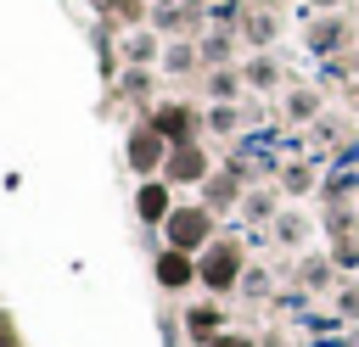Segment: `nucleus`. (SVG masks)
Returning <instances> with one entry per match:
<instances>
[{
	"instance_id": "f8f14e48",
	"label": "nucleus",
	"mask_w": 359,
	"mask_h": 347,
	"mask_svg": "<svg viewBox=\"0 0 359 347\" xmlns=\"http://www.w3.org/2000/svg\"><path fill=\"white\" fill-rule=\"evenodd\" d=\"M208 347H252L247 336H219V341H208Z\"/></svg>"
},
{
	"instance_id": "39448f33",
	"label": "nucleus",
	"mask_w": 359,
	"mask_h": 347,
	"mask_svg": "<svg viewBox=\"0 0 359 347\" xmlns=\"http://www.w3.org/2000/svg\"><path fill=\"white\" fill-rule=\"evenodd\" d=\"M135 213H140L146 224H168V213H174V196H168V185H163V179H146V185L135 190Z\"/></svg>"
},
{
	"instance_id": "20e7f679",
	"label": "nucleus",
	"mask_w": 359,
	"mask_h": 347,
	"mask_svg": "<svg viewBox=\"0 0 359 347\" xmlns=\"http://www.w3.org/2000/svg\"><path fill=\"white\" fill-rule=\"evenodd\" d=\"M191 280H202V263H196L191 252H180V246H168V252L157 257V285H168V291H180V285H191Z\"/></svg>"
},
{
	"instance_id": "0eeeda50",
	"label": "nucleus",
	"mask_w": 359,
	"mask_h": 347,
	"mask_svg": "<svg viewBox=\"0 0 359 347\" xmlns=\"http://www.w3.org/2000/svg\"><path fill=\"white\" fill-rule=\"evenodd\" d=\"M185 129H191V112H185V106H163V112H157V134H174V140H180Z\"/></svg>"
},
{
	"instance_id": "1a4fd4ad",
	"label": "nucleus",
	"mask_w": 359,
	"mask_h": 347,
	"mask_svg": "<svg viewBox=\"0 0 359 347\" xmlns=\"http://www.w3.org/2000/svg\"><path fill=\"white\" fill-rule=\"evenodd\" d=\"M123 50H129V62H151L157 39H151V34H129V39H123Z\"/></svg>"
},
{
	"instance_id": "f03ea898",
	"label": "nucleus",
	"mask_w": 359,
	"mask_h": 347,
	"mask_svg": "<svg viewBox=\"0 0 359 347\" xmlns=\"http://www.w3.org/2000/svg\"><path fill=\"white\" fill-rule=\"evenodd\" d=\"M202 280H208L213 291H230V285L241 280V246H236V241L208 246V252H202Z\"/></svg>"
},
{
	"instance_id": "9b49d317",
	"label": "nucleus",
	"mask_w": 359,
	"mask_h": 347,
	"mask_svg": "<svg viewBox=\"0 0 359 347\" xmlns=\"http://www.w3.org/2000/svg\"><path fill=\"white\" fill-rule=\"evenodd\" d=\"M168 67H191V45H174L168 50Z\"/></svg>"
},
{
	"instance_id": "9d476101",
	"label": "nucleus",
	"mask_w": 359,
	"mask_h": 347,
	"mask_svg": "<svg viewBox=\"0 0 359 347\" xmlns=\"http://www.w3.org/2000/svg\"><path fill=\"white\" fill-rule=\"evenodd\" d=\"M208 201H213V207H219V201L230 207V201H236V185H230V179H213V196H208Z\"/></svg>"
},
{
	"instance_id": "f257e3e1",
	"label": "nucleus",
	"mask_w": 359,
	"mask_h": 347,
	"mask_svg": "<svg viewBox=\"0 0 359 347\" xmlns=\"http://www.w3.org/2000/svg\"><path fill=\"white\" fill-rule=\"evenodd\" d=\"M163 229H168V246L196 252V246H208V235H213V213H208V207H174Z\"/></svg>"
},
{
	"instance_id": "6e6552de",
	"label": "nucleus",
	"mask_w": 359,
	"mask_h": 347,
	"mask_svg": "<svg viewBox=\"0 0 359 347\" xmlns=\"http://www.w3.org/2000/svg\"><path fill=\"white\" fill-rule=\"evenodd\" d=\"M213 330H219V313H213V308H196V313H191V336H202V341H219Z\"/></svg>"
},
{
	"instance_id": "7ed1b4c3",
	"label": "nucleus",
	"mask_w": 359,
	"mask_h": 347,
	"mask_svg": "<svg viewBox=\"0 0 359 347\" xmlns=\"http://www.w3.org/2000/svg\"><path fill=\"white\" fill-rule=\"evenodd\" d=\"M163 162H168V140H163L157 129H135V134H129V168L151 174V168H163Z\"/></svg>"
},
{
	"instance_id": "423d86ee",
	"label": "nucleus",
	"mask_w": 359,
	"mask_h": 347,
	"mask_svg": "<svg viewBox=\"0 0 359 347\" xmlns=\"http://www.w3.org/2000/svg\"><path fill=\"white\" fill-rule=\"evenodd\" d=\"M163 168H168V179H180V185H196V179L208 174V157H202V146H174Z\"/></svg>"
}]
</instances>
